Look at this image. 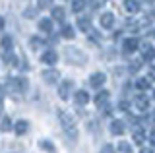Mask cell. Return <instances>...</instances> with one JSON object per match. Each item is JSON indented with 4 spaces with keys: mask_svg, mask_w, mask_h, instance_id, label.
Listing matches in <instances>:
<instances>
[{
    "mask_svg": "<svg viewBox=\"0 0 155 153\" xmlns=\"http://www.w3.org/2000/svg\"><path fill=\"white\" fill-rule=\"evenodd\" d=\"M136 89H140V91H147V89H149V78H138V80H136Z\"/></svg>",
    "mask_w": 155,
    "mask_h": 153,
    "instance_id": "24",
    "label": "cell"
},
{
    "mask_svg": "<svg viewBox=\"0 0 155 153\" xmlns=\"http://www.w3.org/2000/svg\"><path fill=\"white\" fill-rule=\"evenodd\" d=\"M29 45H31V49H39V47H43L45 43L39 39V37H31V39H29Z\"/></svg>",
    "mask_w": 155,
    "mask_h": 153,
    "instance_id": "29",
    "label": "cell"
},
{
    "mask_svg": "<svg viewBox=\"0 0 155 153\" xmlns=\"http://www.w3.org/2000/svg\"><path fill=\"white\" fill-rule=\"evenodd\" d=\"M66 54H68V62H72V64H85L87 62V56L84 54L81 50H78V49H72V47H68L66 49Z\"/></svg>",
    "mask_w": 155,
    "mask_h": 153,
    "instance_id": "3",
    "label": "cell"
},
{
    "mask_svg": "<svg viewBox=\"0 0 155 153\" xmlns=\"http://www.w3.org/2000/svg\"><path fill=\"white\" fill-rule=\"evenodd\" d=\"M147 2H151V0H147Z\"/></svg>",
    "mask_w": 155,
    "mask_h": 153,
    "instance_id": "42",
    "label": "cell"
},
{
    "mask_svg": "<svg viewBox=\"0 0 155 153\" xmlns=\"http://www.w3.org/2000/svg\"><path fill=\"white\" fill-rule=\"evenodd\" d=\"M107 82V76L103 74V72H93V74L89 76V85L93 89H101Z\"/></svg>",
    "mask_w": 155,
    "mask_h": 153,
    "instance_id": "4",
    "label": "cell"
},
{
    "mask_svg": "<svg viewBox=\"0 0 155 153\" xmlns=\"http://www.w3.org/2000/svg\"><path fill=\"white\" fill-rule=\"evenodd\" d=\"M16 126H14V132L18 134V136H23V134H27L29 130V122L27 120H18V122H14Z\"/></svg>",
    "mask_w": 155,
    "mask_h": 153,
    "instance_id": "18",
    "label": "cell"
},
{
    "mask_svg": "<svg viewBox=\"0 0 155 153\" xmlns=\"http://www.w3.org/2000/svg\"><path fill=\"white\" fill-rule=\"evenodd\" d=\"M0 47H2V50H4V52L12 50V49H14V41H12V37L4 35V37H2V41H0Z\"/></svg>",
    "mask_w": 155,
    "mask_h": 153,
    "instance_id": "23",
    "label": "cell"
},
{
    "mask_svg": "<svg viewBox=\"0 0 155 153\" xmlns=\"http://www.w3.org/2000/svg\"><path fill=\"white\" fill-rule=\"evenodd\" d=\"M109 97H110V95H109V91H105V89H103V91H99V93H97L95 97H93V103H95L99 109H103L105 105L109 103Z\"/></svg>",
    "mask_w": 155,
    "mask_h": 153,
    "instance_id": "13",
    "label": "cell"
},
{
    "mask_svg": "<svg viewBox=\"0 0 155 153\" xmlns=\"http://www.w3.org/2000/svg\"><path fill=\"white\" fill-rule=\"evenodd\" d=\"M124 10L128 14H138L140 12V2L138 0H124Z\"/></svg>",
    "mask_w": 155,
    "mask_h": 153,
    "instance_id": "17",
    "label": "cell"
},
{
    "mask_svg": "<svg viewBox=\"0 0 155 153\" xmlns=\"http://www.w3.org/2000/svg\"><path fill=\"white\" fill-rule=\"evenodd\" d=\"M64 18H66V10H64L62 6L52 8V20H56V21H64Z\"/></svg>",
    "mask_w": 155,
    "mask_h": 153,
    "instance_id": "21",
    "label": "cell"
},
{
    "mask_svg": "<svg viewBox=\"0 0 155 153\" xmlns=\"http://www.w3.org/2000/svg\"><path fill=\"white\" fill-rule=\"evenodd\" d=\"M43 80H45V83H48V85L58 83V82H60V72L54 70V68L45 70V72H43Z\"/></svg>",
    "mask_w": 155,
    "mask_h": 153,
    "instance_id": "6",
    "label": "cell"
},
{
    "mask_svg": "<svg viewBox=\"0 0 155 153\" xmlns=\"http://www.w3.org/2000/svg\"><path fill=\"white\" fill-rule=\"evenodd\" d=\"M140 50H142V60H153L155 58V49L153 45H149V43H143L142 47H140Z\"/></svg>",
    "mask_w": 155,
    "mask_h": 153,
    "instance_id": "10",
    "label": "cell"
},
{
    "mask_svg": "<svg viewBox=\"0 0 155 153\" xmlns=\"http://www.w3.org/2000/svg\"><path fill=\"white\" fill-rule=\"evenodd\" d=\"M140 41L136 39V37H128V39H124L122 41V49H124V52H136L140 49Z\"/></svg>",
    "mask_w": 155,
    "mask_h": 153,
    "instance_id": "9",
    "label": "cell"
},
{
    "mask_svg": "<svg viewBox=\"0 0 155 153\" xmlns=\"http://www.w3.org/2000/svg\"><path fill=\"white\" fill-rule=\"evenodd\" d=\"M140 153H155V151H153V147H142Z\"/></svg>",
    "mask_w": 155,
    "mask_h": 153,
    "instance_id": "37",
    "label": "cell"
},
{
    "mask_svg": "<svg viewBox=\"0 0 155 153\" xmlns=\"http://www.w3.org/2000/svg\"><path fill=\"white\" fill-rule=\"evenodd\" d=\"M78 27H80L81 31H91V18L89 16H80L78 18Z\"/></svg>",
    "mask_w": 155,
    "mask_h": 153,
    "instance_id": "16",
    "label": "cell"
},
{
    "mask_svg": "<svg viewBox=\"0 0 155 153\" xmlns=\"http://www.w3.org/2000/svg\"><path fill=\"white\" fill-rule=\"evenodd\" d=\"M151 37H153V39H155V29H153V31H151Z\"/></svg>",
    "mask_w": 155,
    "mask_h": 153,
    "instance_id": "40",
    "label": "cell"
},
{
    "mask_svg": "<svg viewBox=\"0 0 155 153\" xmlns=\"http://www.w3.org/2000/svg\"><path fill=\"white\" fill-rule=\"evenodd\" d=\"M132 140L136 143H142L145 140V132H143V128L142 126H138V128H134V132H132Z\"/></svg>",
    "mask_w": 155,
    "mask_h": 153,
    "instance_id": "20",
    "label": "cell"
},
{
    "mask_svg": "<svg viewBox=\"0 0 155 153\" xmlns=\"http://www.w3.org/2000/svg\"><path fill=\"white\" fill-rule=\"evenodd\" d=\"M4 95H6V93H4V87H2V85H0V103L4 101Z\"/></svg>",
    "mask_w": 155,
    "mask_h": 153,
    "instance_id": "38",
    "label": "cell"
},
{
    "mask_svg": "<svg viewBox=\"0 0 155 153\" xmlns=\"http://www.w3.org/2000/svg\"><path fill=\"white\" fill-rule=\"evenodd\" d=\"M74 101L78 103V105H87L91 101V95L85 91V89H78V91L74 93Z\"/></svg>",
    "mask_w": 155,
    "mask_h": 153,
    "instance_id": "11",
    "label": "cell"
},
{
    "mask_svg": "<svg viewBox=\"0 0 155 153\" xmlns=\"http://www.w3.org/2000/svg\"><path fill=\"white\" fill-rule=\"evenodd\" d=\"M39 31L48 35V33H52V20H48V18H43V20H39Z\"/></svg>",
    "mask_w": 155,
    "mask_h": 153,
    "instance_id": "15",
    "label": "cell"
},
{
    "mask_svg": "<svg viewBox=\"0 0 155 153\" xmlns=\"http://www.w3.org/2000/svg\"><path fill=\"white\" fill-rule=\"evenodd\" d=\"M149 80H153V82H155V66L149 68Z\"/></svg>",
    "mask_w": 155,
    "mask_h": 153,
    "instance_id": "36",
    "label": "cell"
},
{
    "mask_svg": "<svg viewBox=\"0 0 155 153\" xmlns=\"http://www.w3.org/2000/svg\"><path fill=\"white\" fill-rule=\"evenodd\" d=\"M8 85H10V89H12L14 93H25L27 87H29V82H27V78H23V76H18V78L10 80Z\"/></svg>",
    "mask_w": 155,
    "mask_h": 153,
    "instance_id": "2",
    "label": "cell"
},
{
    "mask_svg": "<svg viewBox=\"0 0 155 153\" xmlns=\"http://www.w3.org/2000/svg\"><path fill=\"white\" fill-rule=\"evenodd\" d=\"M101 153H114V145L107 143V145H103V147H101Z\"/></svg>",
    "mask_w": 155,
    "mask_h": 153,
    "instance_id": "33",
    "label": "cell"
},
{
    "mask_svg": "<svg viewBox=\"0 0 155 153\" xmlns=\"http://www.w3.org/2000/svg\"><path fill=\"white\" fill-rule=\"evenodd\" d=\"M142 68V60H132V64H130V72H138Z\"/></svg>",
    "mask_w": 155,
    "mask_h": 153,
    "instance_id": "31",
    "label": "cell"
},
{
    "mask_svg": "<svg viewBox=\"0 0 155 153\" xmlns=\"http://www.w3.org/2000/svg\"><path fill=\"white\" fill-rule=\"evenodd\" d=\"M85 0H74L72 2V10H74V14H81L84 12V8H85Z\"/></svg>",
    "mask_w": 155,
    "mask_h": 153,
    "instance_id": "26",
    "label": "cell"
},
{
    "mask_svg": "<svg viewBox=\"0 0 155 153\" xmlns=\"http://www.w3.org/2000/svg\"><path fill=\"white\" fill-rule=\"evenodd\" d=\"M149 143H151V147L155 149V128H153L151 132H149Z\"/></svg>",
    "mask_w": 155,
    "mask_h": 153,
    "instance_id": "35",
    "label": "cell"
},
{
    "mask_svg": "<svg viewBox=\"0 0 155 153\" xmlns=\"http://www.w3.org/2000/svg\"><path fill=\"white\" fill-rule=\"evenodd\" d=\"M41 62H43V64H48V66H54L56 62H58V52L52 50V49L45 50V52L41 54Z\"/></svg>",
    "mask_w": 155,
    "mask_h": 153,
    "instance_id": "7",
    "label": "cell"
},
{
    "mask_svg": "<svg viewBox=\"0 0 155 153\" xmlns=\"http://www.w3.org/2000/svg\"><path fill=\"white\" fill-rule=\"evenodd\" d=\"M99 23H101L103 29H113V25H114V14H110V12L103 14L101 20H99Z\"/></svg>",
    "mask_w": 155,
    "mask_h": 153,
    "instance_id": "12",
    "label": "cell"
},
{
    "mask_svg": "<svg viewBox=\"0 0 155 153\" xmlns=\"http://www.w3.org/2000/svg\"><path fill=\"white\" fill-rule=\"evenodd\" d=\"M52 6V0H37V8L39 10H45V8Z\"/></svg>",
    "mask_w": 155,
    "mask_h": 153,
    "instance_id": "30",
    "label": "cell"
},
{
    "mask_svg": "<svg viewBox=\"0 0 155 153\" xmlns=\"http://www.w3.org/2000/svg\"><path fill=\"white\" fill-rule=\"evenodd\" d=\"M134 107H136V111H140V112H145L149 109V99L145 97L143 93H140L138 97L134 99Z\"/></svg>",
    "mask_w": 155,
    "mask_h": 153,
    "instance_id": "8",
    "label": "cell"
},
{
    "mask_svg": "<svg viewBox=\"0 0 155 153\" xmlns=\"http://www.w3.org/2000/svg\"><path fill=\"white\" fill-rule=\"evenodd\" d=\"M116 149H118L120 153H132V145H130L128 142L120 140V143H118V145H116Z\"/></svg>",
    "mask_w": 155,
    "mask_h": 153,
    "instance_id": "27",
    "label": "cell"
},
{
    "mask_svg": "<svg viewBox=\"0 0 155 153\" xmlns=\"http://www.w3.org/2000/svg\"><path fill=\"white\" fill-rule=\"evenodd\" d=\"M58 120H60V126L62 130H64V134L70 140H78V124H76V118L72 116L70 112L66 111H58Z\"/></svg>",
    "mask_w": 155,
    "mask_h": 153,
    "instance_id": "1",
    "label": "cell"
},
{
    "mask_svg": "<svg viewBox=\"0 0 155 153\" xmlns=\"http://www.w3.org/2000/svg\"><path fill=\"white\" fill-rule=\"evenodd\" d=\"M153 99H155V89H153Z\"/></svg>",
    "mask_w": 155,
    "mask_h": 153,
    "instance_id": "41",
    "label": "cell"
},
{
    "mask_svg": "<svg viewBox=\"0 0 155 153\" xmlns=\"http://www.w3.org/2000/svg\"><path fill=\"white\" fill-rule=\"evenodd\" d=\"M35 14H37V10H35V8H27L23 16H25V18H35Z\"/></svg>",
    "mask_w": 155,
    "mask_h": 153,
    "instance_id": "34",
    "label": "cell"
},
{
    "mask_svg": "<svg viewBox=\"0 0 155 153\" xmlns=\"http://www.w3.org/2000/svg\"><path fill=\"white\" fill-rule=\"evenodd\" d=\"M72 89H74V83H72V80H64V82H60V87H58V97L66 101V99L70 97Z\"/></svg>",
    "mask_w": 155,
    "mask_h": 153,
    "instance_id": "5",
    "label": "cell"
},
{
    "mask_svg": "<svg viewBox=\"0 0 155 153\" xmlns=\"http://www.w3.org/2000/svg\"><path fill=\"white\" fill-rule=\"evenodd\" d=\"M14 126H16V124H12V118H8V116H4V118H2V122H0V130H2V132H10V130H14Z\"/></svg>",
    "mask_w": 155,
    "mask_h": 153,
    "instance_id": "25",
    "label": "cell"
},
{
    "mask_svg": "<svg viewBox=\"0 0 155 153\" xmlns=\"http://www.w3.org/2000/svg\"><path fill=\"white\" fill-rule=\"evenodd\" d=\"M128 107H130V105H128V101H124V99H120V101H118V111H128Z\"/></svg>",
    "mask_w": 155,
    "mask_h": 153,
    "instance_id": "32",
    "label": "cell"
},
{
    "mask_svg": "<svg viewBox=\"0 0 155 153\" xmlns=\"http://www.w3.org/2000/svg\"><path fill=\"white\" fill-rule=\"evenodd\" d=\"M60 35L64 37V39H74V37H76V29L72 25H68V23H64L62 29H60Z\"/></svg>",
    "mask_w": 155,
    "mask_h": 153,
    "instance_id": "19",
    "label": "cell"
},
{
    "mask_svg": "<svg viewBox=\"0 0 155 153\" xmlns=\"http://www.w3.org/2000/svg\"><path fill=\"white\" fill-rule=\"evenodd\" d=\"M39 147L45 149L47 153H56V147H54V143H52L51 140H41L39 142Z\"/></svg>",
    "mask_w": 155,
    "mask_h": 153,
    "instance_id": "22",
    "label": "cell"
},
{
    "mask_svg": "<svg viewBox=\"0 0 155 153\" xmlns=\"http://www.w3.org/2000/svg\"><path fill=\"white\" fill-rule=\"evenodd\" d=\"M2 29H4V18L0 16V31H2Z\"/></svg>",
    "mask_w": 155,
    "mask_h": 153,
    "instance_id": "39",
    "label": "cell"
},
{
    "mask_svg": "<svg viewBox=\"0 0 155 153\" xmlns=\"http://www.w3.org/2000/svg\"><path fill=\"white\" fill-rule=\"evenodd\" d=\"M124 130H126V126H124L122 120H113V122H110V134H114V136H122Z\"/></svg>",
    "mask_w": 155,
    "mask_h": 153,
    "instance_id": "14",
    "label": "cell"
},
{
    "mask_svg": "<svg viewBox=\"0 0 155 153\" xmlns=\"http://www.w3.org/2000/svg\"><path fill=\"white\" fill-rule=\"evenodd\" d=\"M105 4H107V0H91L89 6H91V10H99V8H103Z\"/></svg>",
    "mask_w": 155,
    "mask_h": 153,
    "instance_id": "28",
    "label": "cell"
}]
</instances>
